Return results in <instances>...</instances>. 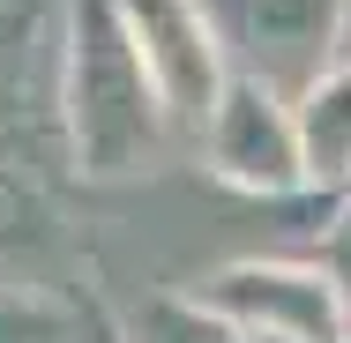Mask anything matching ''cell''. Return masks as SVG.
Returning <instances> with one entry per match:
<instances>
[{
  "mask_svg": "<svg viewBox=\"0 0 351 343\" xmlns=\"http://www.w3.org/2000/svg\"><path fill=\"white\" fill-rule=\"evenodd\" d=\"M172 142L120 0H68V157L82 179H128Z\"/></svg>",
  "mask_w": 351,
  "mask_h": 343,
  "instance_id": "obj_1",
  "label": "cell"
},
{
  "mask_svg": "<svg viewBox=\"0 0 351 343\" xmlns=\"http://www.w3.org/2000/svg\"><path fill=\"white\" fill-rule=\"evenodd\" d=\"M0 157L23 172L68 157V0H0Z\"/></svg>",
  "mask_w": 351,
  "mask_h": 343,
  "instance_id": "obj_2",
  "label": "cell"
},
{
  "mask_svg": "<svg viewBox=\"0 0 351 343\" xmlns=\"http://www.w3.org/2000/svg\"><path fill=\"white\" fill-rule=\"evenodd\" d=\"M224 38L232 75L277 90L284 105H299L322 75L337 68V38H344V0H202Z\"/></svg>",
  "mask_w": 351,
  "mask_h": 343,
  "instance_id": "obj_3",
  "label": "cell"
},
{
  "mask_svg": "<svg viewBox=\"0 0 351 343\" xmlns=\"http://www.w3.org/2000/svg\"><path fill=\"white\" fill-rule=\"evenodd\" d=\"M120 8H128V30L142 45V68L172 112V135H210L217 105L232 90V60H224L210 8L202 0H120Z\"/></svg>",
  "mask_w": 351,
  "mask_h": 343,
  "instance_id": "obj_4",
  "label": "cell"
},
{
  "mask_svg": "<svg viewBox=\"0 0 351 343\" xmlns=\"http://www.w3.org/2000/svg\"><path fill=\"white\" fill-rule=\"evenodd\" d=\"M202 298L254 343H351L344 291L322 262H232L202 283Z\"/></svg>",
  "mask_w": 351,
  "mask_h": 343,
  "instance_id": "obj_5",
  "label": "cell"
},
{
  "mask_svg": "<svg viewBox=\"0 0 351 343\" xmlns=\"http://www.w3.org/2000/svg\"><path fill=\"white\" fill-rule=\"evenodd\" d=\"M210 172L239 194H262V202H284V194H314L306 187V157H299V120L277 90L232 75L224 105L210 120Z\"/></svg>",
  "mask_w": 351,
  "mask_h": 343,
  "instance_id": "obj_6",
  "label": "cell"
},
{
  "mask_svg": "<svg viewBox=\"0 0 351 343\" xmlns=\"http://www.w3.org/2000/svg\"><path fill=\"white\" fill-rule=\"evenodd\" d=\"M291 120H299L306 187H314L322 202H337V194L351 187V68H344V60L291 105Z\"/></svg>",
  "mask_w": 351,
  "mask_h": 343,
  "instance_id": "obj_7",
  "label": "cell"
},
{
  "mask_svg": "<svg viewBox=\"0 0 351 343\" xmlns=\"http://www.w3.org/2000/svg\"><path fill=\"white\" fill-rule=\"evenodd\" d=\"M53 254H60V216L45 202L38 172L0 157V283H38Z\"/></svg>",
  "mask_w": 351,
  "mask_h": 343,
  "instance_id": "obj_8",
  "label": "cell"
},
{
  "mask_svg": "<svg viewBox=\"0 0 351 343\" xmlns=\"http://www.w3.org/2000/svg\"><path fill=\"white\" fill-rule=\"evenodd\" d=\"M120 343H254V336H247L239 321H224L210 298L157 291V298L128 306V321H120Z\"/></svg>",
  "mask_w": 351,
  "mask_h": 343,
  "instance_id": "obj_9",
  "label": "cell"
},
{
  "mask_svg": "<svg viewBox=\"0 0 351 343\" xmlns=\"http://www.w3.org/2000/svg\"><path fill=\"white\" fill-rule=\"evenodd\" d=\"M0 343H82V314L45 283H0Z\"/></svg>",
  "mask_w": 351,
  "mask_h": 343,
  "instance_id": "obj_10",
  "label": "cell"
},
{
  "mask_svg": "<svg viewBox=\"0 0 351 343\" xmlns=\"http://www.w3.org/2000/svg\"><path fill=\"white\" fill-rule=\"evenodd\" d=\"M322 269L337 276V291H344V314H351V202L337 216V231H329V254H322Z\"/></svg>",
  "mask_w": 351,
  "mask_h": 343,
  "instance_id": "obj_11",
  "label": "cell"
},
{
  "mask_svg": "<svg viewBox=\"0 0 351 343\" xmlns=\"http://www.w3.org/2000/svg\"><path fill=\"white\" fill-rule=\"evenodd\" d=\"M337 60L351 68V0H344V38H337Z\"/></svg>",
  "mask_w": 351,
  "mask_h": 343,
  "instance_id": "obj_12",
  "label": "cell"
}]
</instances>
